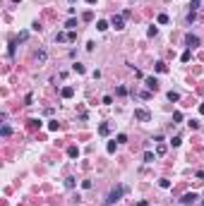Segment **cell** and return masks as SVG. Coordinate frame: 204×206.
<instances>
[{"mask_svg": "<svg viewBox=\"0 0 204 206\" xmlns=\"http://www.w3.org/2000/svg\"><path fill=\"white\" fill-rule=\"evenodd\" d=\"M125 192H127V187H125V185H118V187H113V189L108 192V197H106V206H113L118 199H120V197H123V194H125Z\"/></svg>", "mask_w": 204, "mask_h": 206, "instance_id": "cell-1", "label": "cell"}, {"mask_svg": "<svg viewBox=\"0 0 204 206\" xmlns=\"http://www.w3.org/2000/svg\"><path fill=\"white\" fill-rule=\"evenodd\" d=\"M135 120H139V122H149V120H151V113L144 110V108H135Z\"/></svg>", "mask_w": 204, "mask_h": 206, "instance_id": "cell-2", "label": "cell"}, {"mask_svg": "<svg viewBox=\"0 0 204 206\" xmlns=\"http://www.w3.org/2000/svg\"><path fill=\"white\" fill-rule=\"evenodd\" d=\"M110 27L118 29V31L125 29V17H123V14H113V17H110Z\"/></svg>", "mask_w": 204, "mask_h": 206, "instance_id": "cell-3", "label": "cell"}, {"mask_svg": "<svg viewBox=\"0 0 204 206\" xmlns=\"http://www.w3.org/2000/svg\"><path fill=\"white\" fill-rule=\"evenodd\" d=\"M195 201H197V194H195V192H187V194H183V199H180L183 206H192Z\"/></svg>", "mask_w": 204, "mask_h": 206, "instance_id": "cell-4", "label": "cell"}, {"mask_svg": "<svg viewBox=\"0 0 204 206\" xmlns=\"http://www.w3.org/2000/svg\"><path fill=\"white\" fill-rule=\"evenodd\" d=\"M144 84H146V89H149V91H159V79H156V77H146V79H144Z\"/></svg>", "mask_w": 204, "mask_h": 206, "instance_id": "cell-5", "label": "cell"}, {"mask_svg": "<svg viewBox=\"0 0 204 206\" xmlns=\"http://www.w3.org/2000/svg\"><path fill=\"white\" fill-rule=\"evenodd\" d=\"M185 43H187V48H197V46H199V36L187 34V36H185Z\"/></svg>", "mask_w": 204, "mask_h": 206, "instance_id": "cell-6", "label": "cell"}, {"mask_svg": "<svg viewBox=\"0 0 204 206\" xmlns=\"http://www.w3.org/2000/svg\"><path fill=\"white\" fill-rule=\"evenodd\" d=\"M99 134H101V137H108V134H110V125H108V122H101V125H99Z\"/></svg>", "mask_w": 204, "mask_h": 206, "instance_id": "cell-7", "label": "cell"}, {"mask_svg": "<svg viewBox=\"0 0 204 206\" xmlns=\"http://www.w3.org/2000/svg\"><path fill=\"white\" fill-rule=\"evenodd\" d=\"M60 96H63V98H72V96H74V89H72V86H63Z\"/></svg>", "mask_w": 204, "mask_h": 206, "instance_id": "cell-8", "label": "cell"}, {"mask_svg": "<svg viewBox=\"0 0 204 206\" xmlns=\"http://www.w3.org/2000/svg\"><path fill=\"white\" fill-rule=\"evenodd\" d=\"M65 187H67V189H74V187H77V180H74V177H65Z\"/></svg>", "mask_w": 204, "mask_h": 206, "instance_id": "cell-9", "label": "cell"}, {"mask_svg": "<svg viewBox=\"0 0 204 206\" xmlns=\"http://www.w3.org/2000/svg\"><path fill=\"white\" fill-rule=\"evenodd\" d=\"M72 69H74L77 74H84V72H87V67H84L82 63H74V65H72Z\"/></svg>", "mask_w": 204, "mask_h": 206, "instance_id": "cell-10", "label": "cell"}, {"mask_svg": "<svg viewBox=\"0 0 204 206\" xmlns=\"http://www.w3.org/2000/svg\"><path fill=\"white\" fill-rule=\"evenodd\" d=\"M190 58H192V48H187V50L180 55V60H183V63H190Z\"/></svg>", "mask_w": 204, "mask_h": 206, "instance_id": "cell-11", "label": "cell"}, {"mask_svg": "<svg viewBox=\"0 0 204 206\" xmlns=\"http://www.w3.org/2000/svg\"><path fill=\"white\" fill-rule=\"evenodd\" d=\"M0 134H2V137H10V134H12V127H10V125H2V127H0Z\"/></svg>", "mask_w": 204, "mask_h": 206, "instance_id": "cell-12", "label": "cell"}, {"mask_svg": "<svg viewBox=\"0 0 204 206\" xmlns=\"http://www.w3.org/2000/svg\"><path fill=\"white\" fill-rule=\"evenodd\" d=\"M67 156H70V158H77V156H79V149H77V146H70V149H67Z\"/></svg>", "mask_w": 204, "mask_h": 206, "instance_id": "cell-13", "label": "cell"}, {"mask_svg": "<svg viewBox=\"0 0 204 206\" xmlns=\"http://www.w3.org/2000/svg\"><path fill=\"white\" fill-rule=\"evenodd\" d=\"M154 67H156V72H161V74H163V72H168V65H166V63H156Z\"/></svg>", "mask_w": 204, "mask_h": 206, "instance_id": "cell-14", "label": "cell"}, {"mask_svg": "<svg viewBox=\"0 0 204 206\" xmlns=\"http://www.w3.org/2000/svg\"><path fill=\"white\" fill-rule=\"evenodd\" d=\"M55 41H58V43H65V41H70V36L60 31V34H55Z\"/></svg>", "mask_w": 204, "mask_h": 206, "instance_id": "cell-15", "label": "cell"}, {"mask_svg": "<svg viewBox=\"0 0 204 206\" xmlns=\"http://www.w3.org/2000/svg\"><path fill=\"white\" fill-rule=\"evenodd\" d=\"M108 27H110V24H108V22H96V29H99V31H106V29H108Z\"/></svg>", "mask_w": 204, "mask_h": 206, "instance_id": "cell-16", "label": "cell"}, {"mask_svg": "<svg viewBox=\"0 0 204 206\" xmlns=\"http://www.w3.org/2000/svg\"><path fill=\"white\" fill-rule=\"evenodd\" d=\"M156 22H159V24H168V14H163V12H161V14L156 17Z\"/></svg>", "mask_w": 204, "mask_h": 206, "instance_id": "cell-17", "label": "cell"}, {"mask_svg": "<svg viewBox=\"0 0 204 206\" xmlns=\"http://www.w3.org/2000/svg\"><path fill=\"white\" fill-rule=\"evenodd\" d=\"M154 158H156V156H154L151 151H146V153H144V163H154Z\"/></svg>", "mask_w": 204, "mask_h": 206, "instance_id": "cell-18", "label": "cell"}, {"mask_svg": "<svg viewBox=\"0 0 204 206\" xmlns=\"http://www.w3.org/2000/svg\"><path fill=\"white\" fill-rule=\"evenodd\" d=\"M65 27H67L70 31H72V29L77 27V19H74V17H72V19H67V22H65Z\"/></svg>", "mask_w": 204, "mask_h": 206, "instance_id": "cell-19", "label": "cell"}, {"mask_svg": "<svg viewBox=\"0 0 204 206\" xmlns=\"http://www.w3.org/2000/svg\"><path fill=\"white\" fill-rule=\"evenodd\" d=\"M168 101H180V94L178 91H168Z\"/></svg>", "mask_w": 204, "mask_h": 206, "instance_id": "cell-20", "label": "cell"}, {"mask_svg": "<svg viewBox=\"0 0 204 206\" xmlns=\"http://www.w3.org/2000/svg\"><path fill=\"white\" fill-rule=\"evenodd\" d=\"M36 58H38V63H46V58H48V53H46V50H38V55H36Z\"/></svg>", "mask_w": 204, "mask_h": 206, "instance_id": "cell-21", "label": "cell"}, {"mask_svg": "<svg viewBox=\"0 0 204 206\" xmlns=\"http://www.w3.org/2000/svg\"><path fill=\"white\" fill-rule=\"evenodd\" d=\"M173 122H183V113H180V110L173 113Z\"/></svg>", "mask_w": 204, "mask_h": 206, "instance_id": "cell-22", "label": "cell"}, {"mask_svg": "<svg viewBox=\"0 0 204 206\" xmlns=\"http://www.w3.org/2000/svg\"><path fill=\"white\" fill-rule=\"evenodd\" d=\"M48 130H51V132H58V120H51V122H48Z\"/></svg>", "mask_w": 204, "mask_h": 206, "instance_id": "cell-23", "label": "cell"}, {"mask_svg": "<svg viewBox=\"0 0 204 206\" xmlns=\"http://www.w3.org/2000/svg\"><path fill=\"white\" fill-rule=\"evenodd\" d=\"M115 146H118V141H108V146H106L108 153H115Z\"/></svg>", "mask_w": 204, "mask_h": 206, "instance_id": "cell-24", "label": "cell"}, {"mask_svg": "<svg viewBox=\"0 0 204 206\" xmlns=\"http://www.w3.org/2000/svg\"><path fill=\"white\" fill-rule=\"evenodd\" d=\"M163 153H166V144H159L156 146V156H163Z\"/></svg>", "mask_w": 204, "mask_h": 206, "instance_id": "cell-25", "label": "cell"}, {"mask_svg": "<svg viewBox=\"0 0 204 206\" xmlns=\"http://www.w3.org/2000/svg\"><path fill=\"white\" fill-rule=\"evenodd\" d=\"M159 185H161L163 189H168V187H170V180H166V177H161V180H159Z\"/></svg>", "mask_w": 204, "mask_h": 206, "instance_id": "cell-26", "label": "cell"}, {"mask_svg": "<svg viewBox=\"0 0 204 206\" xmlns=\"http://www.w3.org/2000/svg\"><path fill=\"white\" fill-rule=\"evenodd\" d=\"M82 19H84V22H91V19H94V12H84Z\"/></svg>", "mask_w": 204, "mask_h": 206, "instance_id": "cell-27", "label": "cell"}, {"mask_svg": "<svg viewBox=\"0 0 204 206\" xmlns=\"http://www.w3.org/2000/svg\"><path fill=\"white\" fill-rule=\"evenodd\" d=\"M115 94H118V96H127V89H125V86H118Z\"/></svg>", "mask_w": 204, "mask_h": 206, "instance_id": "cell-28", "label": "cell"}, {"mask_svg": "<svg viewBox=\"0 0 204 206\" xmlns=\"http://www.w3.org/2000/svg\"><path fill=\"white\" fill-rule=\"evenodd\" d=\"M195 19H197V14H195V10H190L187 12V22H195Z\"/></svg>", "mask_w": 204, "mask_h": 206, "instance_id": "cell-29", "label": "cell"}, {"mask_svg": "<svg viewBox=\"0 0 204 206\" xmlns=\"http://www.w3.org/2000/svg\"><path fill=\"white\" fill-rule=\"evenodd\" d=\"M187 125H190V130H199V122H197V120H190Z\"/></svg>", "mask_w": 204, "mask_h": 206, "instance_id": "cell-30", "label": "cell"}, {"mask_svg": "<svg viewBox=\"0 0 204 206\" xmlns=\"http://www.w3.org/2000/svg\"><path fill=\"white\" fill-rule=\"evenodd\" d=\"M170 144H173V146H180V144H183V139H180V137H173V139H170Z\"/></svg>", "mask_w": 204, "mask_h": 206, "instance_id": "cell-31", "label": "cell"}, {"mask_svg": "<svg viewBox=\"0 0 204 206\" xmlns=\"http://www.w3.org/2000/svg\"><path fill=\"white\" fill-rule=\"evenodd\" d=\"M146 34H149V36H156V34H159V29H156V27H149V31H146Z\"/></svg>", "mask_w": 204, "mask_h": 206, "instance_id": "cell-32", "label": "cell"}, {"mask_svg": "<svg viewBox=\"0 0 204 206\" xmlns=\"http://www.w3.org/2000/svg\"><path fill=\"white\" fill-rule=\"evenodd\" d=\"M113 103V96H103V105H110Z\"/></svg>", "mask_w": 204, "mask_h": 206, "instance_id": "cell-33", "label": "cell"}, {"mask_svg": "<svg viewBox=\"0 0 204 206\" xmlns=\"http://www.w3.org/2000/svg\"><path fill=\"white\" fill-rule=\"evenodd\" d=\"M115 141H118V144H125V141H127V137H125V134H118V139H115Z\"/></svg>", "mask_w": 204, "mask_h": 206, "instance_id": "cell-34", "label": "cell"}, {"mask_svg": "<svg viewBox=\"0 0 204 206\" xmlns=\"http://www.w3.org/2000/svg\"><path fill=\"white\" fill-rule=\"evenodd\" d=\"M199 113H202V115H204V103H202V105H199Z\"/></svg>", "mask_w": 204, "mask_h": 206, "instance_id": "cell-35", "label": "cell"}, {"mask_svg": "<svg viewBox=\"0 0 204 206\" xmlns=\"http://www.w3.org/2000/svg\"><path fill=\"white\" fill-rule=\"evenodd\" d=\"M87 2H89V5H94V2H96V0H87Z\"/></svg>", "mask_w": 204, "mask_h": 206, "instance_id": "cell-36", "label": "cell"}, {"mask_svg": "<svg viewBox=\"0 0 204 206\" xmlns=\"http://www.w3.org/2000/svg\"><path fill=\"white\" fill-rule=\"evenodd\" d=\"M12 2H22V0H12Z\"/></svg>", "mask_w": 204, "mask_h": 206, "instance_id": "cell-37", "label": "cell"}, {"mask_svg": "<svg viewBox=\"0 0 204 206\" xmlns=\"http://www.w3.org/2000/svg\"><path fill=\"white\" fill-rule=\"evenodd\" d=\"M70 2H74V0H70Z\"/></svg>", "mask_w": 204, "mask_h": 206, "instance_id": "cell-38", "label": "cell"}]
</instances>
